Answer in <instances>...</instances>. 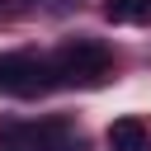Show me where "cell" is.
<instances>
[{
    "label": "cell",
    "instance_id": "3",
    "mask_svg": "<svg viewBox=\"0 0 151 151\" xmlns=\"http://www.w3.org/2000/svg\"><path fill=\"white\" fill-rule=\"evenodd\" d=\"M109 146H113V151H146V146H151V132H146L142 118H118V123L109 127Z\"/></svg>",
    "mask_w": 151,
    "mask_h": 151
},
{
    "label": "cell",
    "instance_id": "4",
    "mask_svg": "<svg viewBox=\"0 0 151 151\" xmlns=\"http://www.w3.org/2000/svg\"><path fill=\"white\" fill-rule=\"evenodd\" d=\"M132 9H137V0H104V19L109 24H132Z\"/></svg>",
    "mask_w": 151,
    "mask_h": 151
},
{
    "label": "cell",
    "instance_id": "6",
    "mask_svg": "<svg viewBox=\"0 0 151 151\" xmlns=\"http://www.w3.org/2000/svg\"><path fill=\"white\" fill-rule=\"evenodd\" d=\"M0 151H19V146H5V142H0Z\"/></svg>",
    "mask_w": 151,
    "mask_h": 151
},
{
    "label": "cell",
    "instance_id": "5",
    "mask_svg": "<svg viewBox=\"0 0 151 151\" xmlns=\"http://www.w3.org/2000/svg\"><path fill=\"white\" fill-rule=\"evenodd\" d=\"M132 24H151V0H137V9H132Z\"/></svg>",
    "mask_w": 151,
    "mask_h": 151
},
{
    "label": "cell",
    "instance_id": "2",
    "mask_svg": "<svg viewBox=\"0 0 151 151\" xmlns=\"http://www.w3.org/2000/svg\"><path fill=\"white\" fill-rule=\"evenodd\" d=\"M0 85H5L9 94L33 99V94L52 90L57 76H52V61H42V57H33V52H5V57H0Z\"/></svg>",
    "mask_w": 151,
    "mask_h": 151
},
{
    "label": "cell",
    "instance_id": "1",
    "mask_svg": "<svg viewBox=\"0 0 151 151\" xmlns=\"http://www.w3.org/2000/svg\"><path fill=\"white\" fill-rule=\"evenodd\" d=\"M109 47L104 42H90V38H76V42H66L61 52H57V61H52V76H57V85H99L104 76H109Z\"/></svg>",
    "mask_w": 151,
    "mask_h": 151
}]
</instances>
